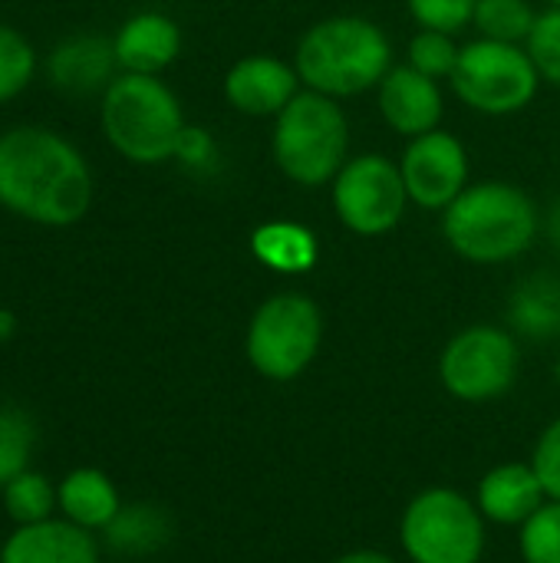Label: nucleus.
I'll list each match as a JSON object with an SVG mask.
<instances>
[{
    "label": "nucleus",
    "mask_w": 560,
    "mask_h": 563,
    "mask_svg": "<svg viewBox=\"0 0 560 563\" xmlns=\"http://www.w3.org/2000/svg\"><path fill=\"white\" fill-rule=\"evenodd\" d=\"M96 201L89 158L63 132L20 122L0 132V208L26 224L63 231Z\"/></svg>",
    "instance_id": "nucleus-1"
},
{
    "label": "nucleus",
    "mask_w": 560,
    "mask_h": 563,
    "mask_svg": "<svg viewBox=\"0 0 560 563\" xmlns=\"http://www.w3.org/2000/svg\"><path fill=\"white\" fill-rule=\"evenodd\" d=\"M290 63L304 89L340 102L376 92L383 76L396 66L389 33L360 13H333L310 23L300 33Z\"/></svg>",
    "instance_id": "nucleus-2"
},
{
    "label": "nucleus",
    "mask_w": 560,
    "mask_h": 563,
    "mask_svg": "<svg viewBox=\"0 0 560 563\" xmlns=\"http://www.w3.org/2000/svg\"><path fill=\"white\" fill-rule=\"evenodd\" d=\"M541 234V211L535 198L502 178L472 181L446 211L442 238L469 264L498 267L525 257Z\"/></svg>",
    "instance_id": "nucleus-3"
},
{
    "label": "nucleus",
    "mask_w": 560,
    "mask_h": 563,
    "mask_svg": "<svg viewBox=\"0 0 560 563\" xmlns=\"http://www.w3.org/2000/svg\"><path fill=\"white\" fill-rule=\"evenodd\" d=\"M185 125L182 99L162 76L119 73L99 96V129L129 165L155 168L172 162Z\"/></svg>",
    "instance_id": "nucleus-4"
},
{
    "label": "nucleus",
    "mask_w": 560,
    "mask_h": 563,
    "mask_svg": "<svg viewBox=\"0 0 560 563\" xmlns=\"http://www.w3.org/2000/svg\"><path fill=\"white\" fill-rule=\"evenodd\" d=\"M271 158L297 188H323L350 158V119L340 99L300 89L274 119Z\"/></svg>",
    "instance_id": "nucleus-5"
},
{
    "label": "nucleus",
    "mask_w": 560,
    "mask_h": 563,
    "mask_svg": "<svg viewBox=\"0 0 560 563\" xmlns=\"http://www.w3.org/2000/svg\"><path fill=\"white\" fill-rule=\"evenodd\" d=\"M323 346V313L314 297L281 290L257 303L244 333V356L267 383H294Z\"/></svg>",
    "instance_id": "nucleus-6"
},
{
    "label": "nucleus",
    "mask_w": 560,
    "mask_h": 563,
    "mask_svg": "<svg viewBox=\"0 0 560 563\" xmlns=\"http://www.w3.org/2000/svg\"><path fill=\"white\" fill-rule=\"evenodd\" d=\"M485 525L475 498L449 485H432L406 505L399 548L409 563H482Z\"/></svg>",
    "instance_id": "nucleus-7"
},
{
    "label": "nucleus",
    "mask_w": 560,
    "mask_h": 563,
    "mask_svg": "<svg viewBox=\"0 0 560 563\" xmlns=\"http://www.w3.org/2000/svg\"><path fill=\"white\" fill-rule=\"evenodd\" d=\"M449 82L465 109L492 119L525 112L545 86L525 43H502L485 36H475L462 46Z\"/></svg>",
    "instance_id": "nucleus-8"
},
{
    "label": "nucleus",
    "mask_w": 560,
    "mask_h": 563,
    "mask_svg": "<svg viewBox=\"0 0 560 563\" xmlns=\"http://www.w3.org/2000/svg\"><path fill=\"white\" fill-rule=\"evenodd\" d=\"M518 336L498 323L459 330L439 353V383L459 402H495L518 383Z\"/></svg>",
    "instance_id": "nucleus-9"
},
{
    "label": "nucleus",
    "mask_w": 560,
    "mask_h": 563,
    "mask_svg": "<svg viewBox=\"0 0 560 563\" xmlns=\"http://www.w3.org/2000/svg\"><path fill=\"white\" fill-rule=\"evenodd\" d=\"M330 208L356 238H383L396 231L409 211L399 162L383 152L350 155L330 181Z\"/></svg>",
    "instance_id": "nucleus-10"
},
{
    "label": "nucleus",
    "mask_w": 560,
    "mask_h": 563,
    "mask_svg": "<svg viewBox=\"0 0 560 563\" xmlns=\"http://www.w3.org/2000/svg\"><path fill=\"white\" fill-rule=\"evenodd\" d=\"M399 172L406 181L409 205L419 211L442 214L472 185L469 148L442 125L406 142L399 155Z\"/></svg>",
    "instance_id": "nucleus-11"
},
{
    "label": "nucleus",
    "mask_w": 560,
    "mask_h": 563,
    "mask_svg": "<svg viewBox=\"0 0 560 563\" xmlns=\"http://www.w3.org/2000/svg\"><path fill=\"white\" fill-rule=\"evenodd\" d=\"M304 89L294 63L274 53H248L224 73V102L248 119H274Z\"/></svg>",
    "instance_id": "nucleus-12"
},
{
    "label": "nucleus",
    "mask_w": 560,
    "mask_h": 563,
    "mask_svg": "<svg viewBox=\"0 0 560 563\" xmlns=\"http://www.w3.org/2000/svg\"><path fill=\"white\" fill-rule=\"evenodd\" d=\"M376 109L386 129L409 142L442 125L446 92L439 79L413 69L409 63H396L376 86Z\"/></svg>",
    "instance_id": "nucleus-13"
},
{
    "label": "nucleus",
    "mask_w": 560,
    "mask_h": 563,
    "mask_svg": "<svg viewBox=\"0 0 560 563\" xmlns=\"http://www.w3.org/2000/svg\"><path fill=\"white\" fill-rule=\"evenodd\" d=\"M43 73L50 86L66 96H102L106 86L119 76L112 36H99V33L63 36L46 53Z\"/></svg>",
    "instance_id": "nucleus-14"
},
{
    "label": "nucleus",
    "mask_w": 560,
    "mask_h": 563,
    "mask_svg": "<svg viewBox=\"0 0 560 563\" xmlns=\"http://www.w3.org/2000/svg\"><path fill=\"white\" fill-rule=\"evenodd\" d=\"M182 26L162 10H139L112 33L119 73L162 76L182 56Z\"/></svg>",
    "instance_id": "nucleus-15"
},
{
    "label": "nucleus",
    "mask_w": 560,
    "mask_h": 563,
    "mask_svg": "<svg viewBox=\"0 0 560 563\" xmlns=\"http://www.w3.org/2000/svg\"><path fill=\"white\" fill-rule=\"evenodd\" d=\"M0 563H102L92 531L76 528L66 518L13 528L0 544Z\"/></svg>",
    "instance_id": "nucleus-16"
},
{
    "label": "nucleus",
    "mask_w": 560,
    "mask_h": 563,
    "mask_svg": "<svg viewBox=\"0 0 560 563\" xmlns=\"http://www.w3.org/2000/svg\"><path fill=\"white\" fill-rule=\"evenodd\" d=\"M548 501L531 462H502L488 468L475 488V505L488 525L521 528Z\"/></svg>",
    "instance_id": "nucleus-17"
},
{
    "label": "nucleus",
    "mask_w": 560,
    "mask_h": 563,
    "mask_svg": "<svg viewBox=\"0 0 560 563\" xmlns=\"http://www.w3.org/2000/svg\"><path fill=\"white\" fill-rule=\"evenodd\" d=\"M56 505H59V518L92 534L96 531L102 534L122 511V495L106 472L83 465L63 475V482L56 485Z\"/></svg>",
    "instance_id": "nucleus-18"
},
{
    "label": "nucleus",
    "mask_w": 560,
    "mask_h": 563,
    "mask_svg": "<svg viewBox=\"0 0 560 563\" xmlns=\"http://www.w3.org/2000/svg\"><path fill=\"white\" fill-rule=\"evenodd\" d=\"M251 254L261 267H267L271 274L281 277H300L310 274L320 261V238L300 224V221H287V218H274L264 221L251 231Z\"/></svg>",
    "instance_id": "nucleus-19"
},
{
    "label": "nucleus",
    "mask_w": 560,
    "mask_h": 563,
    "mask_svg": "<svg viewBox=\"0 0 560 563\" xmlns=\"http://www.w3.org/2000/svg\"><path fill=\"white\" fill-rule=\"evenodd\" d=\"M508 330L531 343L560 336V277L538 271L525 277L508 297Z\"/></svg>",
    "instance_id": "nucleus-20"
},
{
    "label": "nucleus",
    "mask_w": 560,
    "mask_h": 563,
    "mask_svg": "<svg viewBox=\"0 0 560 563\" xmlns=\"http://www.w3.org/2000/svg\"><path fill=\"white\" fill-rule=\"evenodd\" d=\"M102 538L106 548H112L116 554H129V558L155 554L172 538V518L158 505H145V501L122 505L116 521L102 531Z\"/></svg>",
    "instance_id": "nucleus-21"
},
{
    "label": "nucleus",
    "mask_w": 560,
    "mask_h": 563,
    "mask_svg": "<svg viewBox=\"0 0 560 563\" xmlns=\"http://www.w3.org/2000/svg\"><path fill=\"white\" fill-rule=\"evenodd\" d=\"M0 511L13 521V528H26V525L50 521L59 511V505H56V485L46 475L26 468V472H20L17 478H10L0 488Z\"/></svg>",
    "instance_id": "nucleus-22"
},
{
    "label": "nucleus",
    "mask_w": 560,
    "mask_h": 563,
    "mask_svg": "<svg viewBox=\"0 0 560 563\" xmlns=\"http://www.w3.org/2000/svg\"><path fill=\"white\" fill-rule=\"evenodd\" d=\"M538 13L541 10L535 7V0H479L472 26L485 40L525 43L531 36Z\"/></svg>",
    "instance_id": "nucleus-23"
},
{
    "label": "nucleus",
    "mask_w": 560,
    "mask_h": 563,
    "mask_svg": "<svg viewBox=\"0 0 560 563\" xmlns=\"http://www.w3.org/2000/svg\"><path fill=\"white\" fill-rule=\"evenodd\" d=\"M40 69L36 46L10 23H0V106L13 102L30 89Z\"/></svg>",
    "instance_id": "nucleus-24"
},
{
    "label": "nucleus",
    "mask_w": 560,
    "mask_h": 563,
    "mask_svg": "<svg viewBox=\"0 0 560 563\" xmlns=\"http://www.w3.org/2000/svg\"><path fill=\"white\" fill-rule=\"evenodd\" d=\"M33 422L23 409L0 406V488L30 468L33 459Z\"/></svg>",
    "instance_id": "nucleus-25"
},
{
    "label": "nucleus",
    "mask_w": 560,
    "mask_h": 563,
    "mask_svg": "<svg viewBox=\"0 0 560 563\" xmlns=\"http://www.w3.org/2000/svg\"><path fill=\"white\" fill-rule=\"evenodd\" d=\"M518 554L525 563H560V501H545L518 528Z\"/></svg>",
    "instance_id": "nucleus-26"
},
{
    "label": "nucleus",
    "mask_w": 560,
    "mask_h": 563,
    "mask_svg": "<svg viewBox=\"0 0 560 563\" xmlns=\"http://www.w3.org/2000/svg\"><path fill=\"white\" fill-rule=\"evenodd\" d=\"M459 53L462 46L455 43L452 33H442V30H416V36L409 40L406 46V63L432 79H452L455 73V63H459Z\"/></svg>",
    "instance_id": "nucleus-27"
},
{
    "label": "nucleus",
    "mask_w": 560,
    "mask_h": 563,
    "mask_svg": "<svg viewBox=\"0 0 560 563\" xmlns=\"http://www.w3.org/2000/svg\"><path fill=\"white\" fill-rule=\"evenodd\" d=\"M525 49L531 53L541 79L560 89V7H545L531 26V36L525 40Z\"/></svg>",
    "instance_id": "nucleus-28"
},
{
    "label": "nucleus",
    "mask_w": 560,
    "mask_h": 563,
    "mask_svg": "<svg viewBox=\"0 0 560 563\" xmlns=\"http://www.w3.org/2000/svg\"><path fill=\"white\" fill-rule=\"evenodd\" d=\"M479 0H406L409 16L419 30H442L459 36L472 26Z\"/></svg>",
    "instance_id": "nucleus-29"
},
{
    "label": "nucleus",
    "mask_w": 560,
    "mask_h": 563,
    "mask_svg": "<svg viewBox=\"0 0 560 563\" xmlns=\"http://www.w3.org/2000/svg\"><path fill=\"white\" fill-rule=\"evenodd\" d=\"M218 158H221V152H218L215 135L205 125H191L188 122L182 139H178V145H175V158L172 162L178 168H185L188 175H211L218 168Z\"/></svg>",
    "instance_id": "nucleus-30"
},
{
    "label": "nucleus",
    "mask_w": 560,
    "mask_h": 563,
    "mask_svg": "<svg viewBox=\"0 0 560 563\" xmlns=\"http://www.w3.org/2000/svg\"><path fill=\"white\" fill-rule=\"evenodd\" d=\"M531 468L551 501H560V416L545 426V432L535 442Z\"/></svg>",
    "instance_id": "nucleus-31"
},
{
    "label": "nucleus",
    "mask_w": 560,
    "mask_h": 563,
    "mask_svg": "<svg viewBox=\"0 0 560 563\" xmlns=\"http://www.w3.org/2000/svg\"><path fill=\"white\" fill-rule=\"evenodd\" d=\"M541 234L548 238L551 251L560 254V195L548 205V211L541 214Z\"/></svg>",
    "instance_id": "nucleus-32"
},
{
    "label": "nucleus",
    "mask_w": 560,
    "mask_h": 563,
    "mask_svg": "<svg viewBox=\"0 0 560 563\" xmlns=\"http://www.w3.org/2000/svg\"><path fill=\"white\" fill-rule=\"evenodd\" d=\"M330 563H396L389 554H383V551H347V554H340V558H333Z\"/></svg>",
    "instance_id": "nucleus-33"
},
{
    "label": "nucleus",
    "mask_w": 560,
    "mask_h": 563,
    "mask_svg": "<svg viewBox=\"0 0 560 563\" xmlns=\"http://www.w3.org/2000/svg\"><path fill=\"white\" fill-rule=\"evenodd\" d=\"M17 313L10 307H0V343H10L17 336Z\"/></svg>",
    "instance_id": "nucleus-34"
},
{
    "label": "nucleus",
    "mask_w": 560,
    "mask_h": 563,
    "mask_svg": "<svg viewBox=\"0 0 560 563\" xmlns=\"http://www.w3.org/2000/svg\"><path fill=\"white\" fill-rule=\"evenodd\" d=\"M545 7H560V0H541Z\"/></svg>",
    "instance_id": "nucleus-35"
},
{
    "label": "nucleus",
    "mask_w": 560,
    "mask_h": 563,
    "mask_svg": "<svg viewBox=\"0 0 560 563\" xmlns=\"http://www.w3.org/2000/svg\"><path fill=\"white\" fill-rule=\"evenodd\" d=\"M554 376H558V383H560V363H558V366H554Z\"/></svg>",
    "instance_id": "nucleus-36"
}]
</instances>
